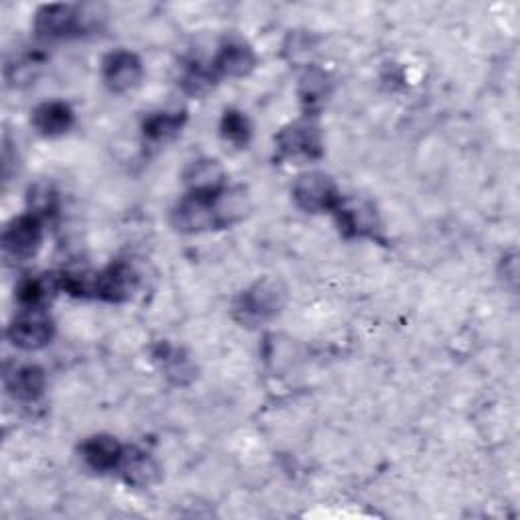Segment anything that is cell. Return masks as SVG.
I'll return each instance as SVG.
<instances>
[{
	"mask_svg": "<svg viewBox=\"0 0 520 520\" xmlns=\"http://www.w3.org/2000/svg\"><path fill=\"white\" fill-rule=\"evenodd\" d=\"M102 74L106 86L116 92L124 94L135 90L143 80V63L141 59L130 51H114L102 63Z\"/></svg>",
	"mask_w": 520,
	"mask_h": 520,
	"instance_id": "obj_7",
	"label": "cell"
},
{
	"mask_svg": "<svg viewBox=\"0 0 520 520\" xmlns=\"http://www.w3.org/2000/svg\"><path fill=\"white\" fill-rule=\"evenodd\" d=\"M116 470L120 472L122 480L128 486H135V488H149L161 476L159 466L153 460V455L139 447H124L120 464Z\"/></svg>",
	"mask_w": 520,
	"mask_h": 520,
	"instance_id": "obj_11",
	"label": "cell"
},
{
	"mask_svg": "<svg viewBox=\"0 0 520 520\" xmlns=\"http://www.w3.org/2000/svg\"><path fill=\"white\" fill-rule=\"evenodd\" d=\"M183 122H185L183 112H157L145 120L143 133L153 143H165L175 135H179Z\"/></svg>",
	"mask_w": 520,
	"mask_h": 520,
	"instance_id": "obj_18",
	"label": "cell"
},
{
	"mask_svg": "<svg viewBox=\"0 0 520 520\" xmlns=\"http://www.w3.org/2000/svg\"><path fill=\"white\" fill-rule=\"evenodd\" d=\"M214 198L216 195H202V193L185 195L171 214L173 226L185 234H198L210 228H218Z\"/></svg>",
	"mask_w": 520,
	"mask_h": 520,
	"instance_id": "obj_5",
	"label": "cell"
},
{
	"mask_svg": "<svg viewBox=\"0 0 520 520\" xmlns=\"http://www.w3.org/2000/svg\"><path fill=\"white\" fill-rule=\"evenodd\" d=\"M342 195L338 193V187L334 179L325 173L311 171L297 179L293 187V200L295 204L311 214L317 212H334Z\"/></svg>",
	"mask_w": 520,
	"mask_h": 520,
	"instance_id": "obj_2",
	"label": "cell"
},
{
	"mask_svg": "<svg viewBox=\"0 0 520 520\" xmlns=\"http://www.w3.org/2000/svg\"><path fill=\"white\" fill-rule=\"evenodd\" d=\"M84 25H88V17H82L70 5H45L35 15V31L45 39L68 37Z\"/></svg>",
	"mask_w": 520,
	"mask_h": 520,
	"instance_id": "obj_8",
	"label": "cell"
},
{
	"mask_svg": "<svg viewBox=\"0 0 520 520\" xmlns=\"http://www.w3.org/2000/svg\"><path fill=\"white\" fill-rule=\"evenodd\" d=\"M59 287H61V283H59V277H55V275L29 277L19 285L17 297L25 309L43 307L49 301V297L53 295V291H57Z\"/></svg>",
	"mask_w": 520,
	"mask_h": 520,
	"instance_id": "obj_17",
	"label": "cell"
},
{
	"mask_svg": "<svg viewBox=\"0 0 520 520\" xmlns=\"http://www.w3.org/2000/svg\"><path fill=\"white\" fill-rule=\"evenodd\" d=\"M53 338V321L43 307L23 309L9 325V340L21 350H41Z\"/></svg>",
	"mask_w": 520,
	"mask_h": 520,
	"instance_id": "obj_4",
	"label": "cell"
},
{
	"mask_svg": "<svg viewBox=\"0 0 520 520\" xmlns=\"http://www.w3.org/2000/svg\"><path fill=\"white\" fill-rule=\"evenodd\" d=\"M285 303V293L279 283L263 281L244 291L236 305L234 315L244 325H258L281 311Z\"/></svg>",
	"mask_w": 520,
	"mask_h": 520,
	"instance_id": "obj_1",
	"label": "cell"
},
{
	"mask_svg": "<svg viewBox=\"0 0 520 520\" xmlns=\"http://www.w3.org/2000/svg\"><path fill=\"white\" fill-rule=\"evenodd\" d=\"M277 151L281 159L307 163L321 157V135L319 128L311 122H295L283 128L277 137Z\"/></svg>",
	"mask_w": 520,
	"mask_h": 520,
	"instance_id": "obj_3",
	"label": "cell"
},
{
	"mask_svg": "<svg viewBox=\"0 0 520 520\" xmlns=\"http://www.w3.org/2000/svg\"><path fill=\"white\" fill-rule=\"evenodd\" d=\"M137 289V275L126 263H112L94 275V297L110 303L126 301Z\"/></svg>",
	"mask_w": 520,
	"mask_h": 520,
	"instance_id": "obj_9",
	"label": "cell"
},
{
	"mask_svg": "<svg viewBox=\"0 0 520 520\" xmlns=\"http://www.w3.org/2000/svg\"><path fill=\"white\" fill-rule=\"evenodd\" d=\"M80 451H82L84 464L90 470L104 474L118 468L124 447L118 443V439L110 435H94L88 441H84Z\"/></svg>",
	"mask_w": 520,
	"mask_h": 520,
	"instance_id": "obj_12",
	"label": "cell"
},
{
	"mask_svg": "<svg viewBox=\"0 0 520 520\" xmlns=\"http://www.w3.org/2000/svg\"><path fill=\"white\" fill-rule=\"evenodd\" d=\"M159 350H161V354H157V360H161L165 374L175 384H187L195 374L191 360L185 358L177 348H171L167 344L159 346Z\"/></svg>",
	"mask_w": 520,
	"mask_h": 520,
	"instance_id": "obj_20",
	"label": "cell"
},
{
	"mask_svg": "<svg viewBox=\"0 0 520 520\" xmlns=\"http://www.w3.org/2000/svg\"><path fill=\"white\" fill-rule=\"evenodd\" d=\"M185 183L189 185V193L202 195H218L226 189V175L218 161L200 159L193 161L185 173Z\"/></svg>",
	"mask_w": 520,
	"mask_h": 520,
	"instance_id": "obj_13",
	"label": "cell"
},
{
	"mask_svg": "<svg viewBox=\"0 0 520 520\" xmlns=\"http://www.w3.org/2000/svg\"><path fill=\"white\" fill-rule=\"evenodd\" d=\"M41 240H43L41 218H37L35 214H27L13 220L7 226L3 234V252L7 258L27 260L39 250Z\"/></svg>",
	"mask_w": 520,
	"mask_h": 520,
	"instance_id": "obj_6",
	"label": "cell"
},
{
	"mask_svg": "<svg viewBox=\"0 0 520 520\" xmlns=\"http://www.w3.org/2000/svg\"><path fill=\"white\" fill-rule=\"evenodd\" d=\"M29 206H31V214H35L37 218L51 216L57 208V195L49 185L39 183L29 191Z\"/></svg>",
	"mask_w": 520,
	"mask_h": 520,
	"instance_id": "obj_23",
	"label": "cell"
},
{
	"mask_svg": "<svg viewBox=\"0 0 520 520\" xmlns=\"http://www.w3.org/2000/svg\"><path fill=\"white\" fill-rule=\"evenodd\" d=\"M334 214H336L342 234L348 238L372 236L378 228V218H376L374 208L360 200L340 198L338 206L334 208Z\"/></svg>",
	"mask_w": 520,
	"mask_h": 520,
	"instance_id": "obj_10",
	"label": "cell"
},
{
	"mask_svg": "<svg viewBox=\"0 0 520 520\" xmlns=\"http://www.w3.org/2000/svg\"><path fill=\"white\" fill-rule=\"evenodd\" d=\"M33 126L43 137H61L74 126V112L65 102H45L33 112Z\"/></svg>",
	"mask_w": 520,
	"mask_h": 520,
	"instance_id": "obj_15",
	"label": "cell"
},
{
	"mask_svg": "<svg viewBox=\"0 0 520 520\" xmlns=\"http://www.w3.org/2000/svg\"><path fill=\"white\" fill-rule=\"evenodd\" d=\"M7 388L19 401H37L45 390V372L39 366H19L7 374Z\"/></svg>",
	"mask_w": 520,
	"mask_h": 520,
	"instance_id": "obj_16",
	"label": "cell"
},
{
	"mask_svg": "<svg viewBox=\"0 0 520 520\" xmlns=\"http://www.w3.org/2000/svg\"><path fill=\"white\" fill-rule=\"evenodd\" d=\"M220 130H222V137L236 147H246L250 141V124H248L246 116L238 110L224 112Z\"/></svg>",
	"mask_w": 520,
	"mask_h": 520,
	"instance_id": "obj_21",
	"label": "cell"
},
{
	"mask_svg": "<svg viewBox=\"0 0 520 520\" xmlns=\"http://www.w3.org/2000/svg\"><path fill=\"white\" fill-rule=\"evenodd\" d=\"M299 94H301V100L303 104L313 110V108H319L325 98H328L330 94V82H328V76H325L321 70H307L301 78V88H299Z\"/></svg>",
	"mask_w": 520,
	"mask_h": 520,
	"instance_id": "obj_19",
	"label": "cell"
},
{
	"mask_svg": "<svg viewBox=\"0 0 520 520\" xmlns=\"http://www.w3.org/2000/svg\"><path fill=\"white\" fill-rule=\"evenodd\" d=\"M216 80L218 74L214 72V68L208 70L195 63L183 76V90L191 96H206L216 86Z\"/></svg>",
	"mask_w": 520,
	"mask_h": 520,
	"instance_id": "obj_22",
	"label": "cell"
},
{
	"mask_svg": "<svg viewBox=\"0 0 520 520\" xmlns=\"http://www.w3.org/2000/svg\"><path fill=\"white\" fill-rule=\"evenodd\" d=\"M254 65H256V57L252 49L240 41H230L220 49L216 61L212 63V68L218 76L244 78L254 70Z\"/></svg>",
	"mask_w": 520,
	"mask_h": 520,
	"instance_id": "obj_14",
	"label": "cell"
}]
</instances>
